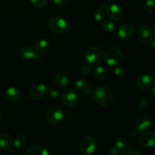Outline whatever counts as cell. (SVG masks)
I'll use <instances>...</instances> for the list:
<instances>
[{
	"instance_id": "25",
	"label": "cell",
	"mask_w": 155,
	"mask_h": 155,
	"mask_svg": "<svg viewBox=\"0 0 155 155\" xmlns=\"http://www.w3.org/2000/svg\"><path fill=\"white\" fill-rule=\"evenodd\" d=\"M114 74L115 77L117 78L122 79L124 77H125V76L127 75V71H126L125 68L122 66H118L117 67L114 69Z\"/></svg>"
},
{
	"instance_id": "1",
	"label": "cell",
	"mask_w": 155,
	"mask_h": 155,
	"mask_svg": "<svg viewBox=\"0 0 155 155\" xmlns=\"http://www.w3.org/2000/svg\"><path fill=\"white\" fill-rule=\"evenodd\" d=\"M95 102L103 107H109L114 101V94L109 88L101 86L95 89L93 94Z\"/></svg>"
},
{
	"instance_id": "3",
	"label": "cell",
	"mask_w": 155,
	"mask_h": 155,
	"mask_svg": "<svg viewBox=\"0 0 155 155\" xmlns=\"http://www.w3.org/2000/svg\"><path fill=\"white\" fill-rule=\"evenodd\" d=\"M84 57L89 64L98 65L103 59V51L98 46H90L85 51Z\"/></svg>"
},
{
	"instance_id": "28",
	"label": "cell",
	"mask_w": 155,
	"mask_h": 155,
	"mask_svg": "<svg viewBox=\"0 0 155 155\" xmlns=\"http://www.w3.org/2000/svg\"><path fill=\"white\" fill-rule=\"evenodd\" d=\"M144 8L147 12H152L155 10V0H146L144 4Z\"/></svg>"
},
{
	"instance_id": "24",
	"label": "cell",
	"mask_w": 155,
	"mask_h": 155,
	"mask_svg": "<svg viewBox=\"0 0 155 155\" xmlns=\"http://www.w3.org/2000/svg\"><path fill=\"white\" fill-rule=\"evenodd\" d=\"M27 139L24 136H18L14 141V146L16 148H21L25 146Z\"/></svg>"
},
{
	"instance_id": "37",
	"label": "cell",
	"mask_w": 155,
	"mask_h": 155,
	"mask_svg": "<svg viewBox=\"0 0 155 155\" xmlns=\"http://www.w3.org/2000/svg\"><path fill=\"white\" fill-rule=\"evenodd\" d=\"M151 95H152L153 98H155V86L151 89Z\"/></svg>"
},
{
	"instance_id": "15",
	"label": "cell",
	"mask_w": 155,
	"mask_h": 155,
	"mask_svg": "<svg viewBox=\"0 0 155 155\" xmlns=\"http://www.w3.org/2000/svg\"><path fill=\"white\" fill-rule=\"evenodd\" d=\"M151 124V119L148 115H141L137 118L136 122V127L138 131H143L147 130Z\"/></svg>"
},
{
	"instance_id": "40",
	"label": "cell",
	"mask_w": 155,
	"mask_h": 155,
	"mask_svg": "<svg viewBox=\"0 0 155 155\" xmlns=\"http://www.w3.org/2000/svg\"><path fill=\"white\" fill-rule=\"evenodd\" d=\"M154 27H155V21H154Z\"/></svg>"
},
{
	"instance_id": "23",
	"label": "cell",
	"mask_w": 155,
	"mask_h": 155,
	"mask_svg": "<svg viewBox=\"0 0 155 155\" xmlns=\"http://www.w3.org/2000/svg\"><path fill=\"white\" fill-rule=\"evenodd\" d=\"M127 146H128V142L126 138L123 137V136L117 138L115 140V147L119 148L120 150H123L125 149Z\"/></svg>"
},
{
	"instance_id": "34",
	"label": "cell",
	"mask_w": 155,
	"mask_h": 155,
	"mask_svg": "<svg viewBox=\"0 0 155 155\" xmlns=\"http://www.w3.org/2000/svg\"><path fill=\"white\" fill-rule=\"evenodd\" d=\"M138 134V130L136 129H130L128 132H127V136L130 139H133L136 137Z\"/></svg>"
},
{
	"instance_id": "12",
	"label": "cell",
	"mask_w": 155,
	"mask_h": 155,
	"mask_svg": "<svg viewBox=\"0 0 155 155\" xmlns=\"http://www.w3.org/2000/svg\"><path fill=\"white\" fill-rule=\"evenodd\" d=\"M20 54L21 56L23 58L26 59V60H31V59H35L36 61H37L38 62H39V59L42 60V58L40 57L39 55H37L35 51V49L33 48H32L31 46H29V45H24L20 50Z\"/></svg>"
},
{
	"instance_id": "10",
	"label": "cell",
	"mask_w": 155,
	"mask_h": 155,
	"mask_svg": "<svg viewBox=\"0 0 155 155\" xmlns=\"http://www.w3.org/2000/svg\"><path fill=\"white\" fill-rule=\"evenodd\" d=\"M47 93V88L45 85L43 84H37L36 86H33L30 89L29 95L30 97L33 100H40L46 95Z\"/></svg>"
},
{
	"instance_id": "22",
	"label": "cell",
	"mask_w": 155,
	"mask_h": 155,
	"mask_svg": "<svg viewBox=\"0 0 155 155\" xmlns=\"http://www.w3.org/2000/svg\"><path fill=\"white\" fill-rule=\"evenodd\" d=\"M107 74L106 70L101 66H98L97 68H95V71H94V75H95V78L100 80H104L107 77Z\"/></svg>"
},
{
	"instance_id": "38",
	"label": "cell",
	"mask_w": 155,
	"mask_h": 155,
	"mask_svg": "<svg viewBox=\"0 0 155 155\" xmlns=\"http://www.w3.org/2000/svg\"><path fill=\"white\" fill-rule=\"evenodd\" d=\"M153 44H152V48L154 51H155V40L154 41V42H152Z\"/></svg>"
},
{
	"instance_id": "26",
	"label": "cell",
	"mask_w": 155,
	"mask_h": 155,
	"mask_svg": "<svg viewBox=\"0 0 155 155\" xmlns=\"http://www.w3.org/2000/svg\"><path fill=\"white\" fill-rule=\"evenodd\" d=\"M88 87V83L85 80H78L75 83V89L77 91L83 92L85 91Z\"/></svg>"
},
{
	"instance_id": "7",
	"label": "cell",
	"mask_w": 155,
	"mask_h": 155,
	"mask_svg": "<svg viewBox=\"0 0 155 155\" xmlns=\"http://www.w3.org/2000/svg\"><path fill=\"white\" fill-rule=\"evenodd\" d=\"M61 101L68 107H74L78 103V95L74 89H66L62 93Z\"/></svg>"
},
{
	"instance_id": "4",
	"label": "cell",
	"mask_w": 155,
	"mask_h": 155,
	"mask_svg": "<svg viewBox=\"0 0 155 155\" xmlns=\"http://www.w3.org/2000/svg\"><path fill=\"white\" fill-rule=\"evenodd\" d=\"M48 26L51 32L56 34H61L66 31L68 24L64 18L58 15H54L50 19Z\"/></svg>"
},
{
	"instance_id": "35",
	"label": "cell",
	"mask_w": 155,
	"mask_h": 155,
	"mask_svg": "<svg viewBox=\"0 0 155 155\" xmlns=\"http://www.w3.org/2000/svg\"><path fill=\"white\" fill-rule=\"evenodd\" d=\"M110 155H121V150L117 148V147H113L110 149Z\"/></svg>"
},
{
	"instance_id": "18",
	"label": "cell",
	"mask_w": 155,
	"mask_h": 155,
	"mask_svg": "<svg viewBox=\"0 0 155 155\" xmlns=\"http://www.w3.org/2000/svg\"><path fill=\"white\" fill-rule=\"evenodd\" d=\"M26 155H48V152L42 145H35L27 149Z\"/></svg>"
},
{
	"instance_id": "36",
	"label": "cell",
	"mask_w": 155,
	"mask_h": 155,
	"mask_svg": "<svg viewBox=\"0 0 155 155\" xmlns=\"http://www.w3.org/2000/svg\"><path fill=\"white\" fill-rule=\"evenodd\" d=\"M66 1L67 0H53V2L58 5H63L66 2Z\"/></svg>"
},
{
	"instance_id": "17",
	"label": "cell",
	"mask_w": 155,
	"mask_h": 155,
	"mask_svg": "<svg viewBox=\"0 0 155 155\" xmlns=\"http://www.w3.org/2000/svg\"><path fill=\"white\" fill-rule=\"evenodd\" d=\"M54 83L61 89H65L68 87L70 84V80L68 76L63 73H59L54 77Z\"/></svg>"
},
{
	"instance_id": "29",
	"label": "cell",
	"mask_w": 155,
	"mask_h": 155,
	"mask_svg": "<svg viewBox=\"0 0 155 155\" xmlns=\"http://www.w3.org/2000/svg\"><path fill=\"white\" fill-rule=\"evenodd\" d=\"M123 155H144L142 151L137 148H130L126 149Z\"/></svg>"
},
{
	"instance_id": "31",
	"label": "cell",
	"mask_w": 155,
	"mask_h": 155,
	"mask_svg": "<svg viewBox=\"0 0 155 155\" xmlns=\"http://www.w3.org/2000/svg\"><path fill=\"white\" fill-rule=\"evenodd\" d=\"M34 7L37 8H42L47 4V0H30Z\"/></svg>"
},
{
	"instance_id": "20",
	"label": "cell",
	"mask_w": 155,
	"mask_h": 155,
	"mask_svg": "<svg viewBox=\"0 0 155 155\" xmlns=\"http://www.w3.org/2000/svg\"><path fill=\"white\" fill-rule=\"evenodd\" d=\"M34 47L39 52L45 53L49 49V45L45 39H39L35 42Z\"/></svg>"
},
{
	"instance_id": "5",
	"label": "cell",
	"mask_w": 155,
	"mask_h": 155,
	"mask_svg": "<svg viewBox=\"0 0 155 155\" xmlns=\"http://www.w3.org/2000/svg\"><path fill=\"white\" fill-rule=\"evenodd\" d=\"M64 111L58 107H50L45 114L46 121L52 125L60 124L64 119Z\"/></svg>"
},
{
	"instance_id": "39",
	"label": "cell",
	"mask_w": 155,
	"mask_h": 155,
	"mask_svg": "<svg viewBox=\"0 0 155 155\" xmlns=\"http://www.w3.org/2000/svg\"><path fill=\"white\" fill-rule=\"evenodd\" d=\"M2 114L1 111H0V122L2 121Z\"/></svg>"
},
{
	"instance_id": "2",
	"label": "cell",
	"mask_w": 155,
	"mask_h": 155,
	"mask_svg": "<svg viewBox=\"0 0 155 155\" xmlns=\"http://www.w3.org/2000/svg\"><path fill=\"white\" fill-rule=\"evenodd\" d=\"M123 54L120 48L117 45L108 47L104 53V60L109 66L114 67L119 65L122 59Z\"/></svg>"
},
{
	"instance_id": "14",
	"label": "cell",
	"mask_w": 155,
	"mask_h": 155,
	"mask_svg": "<svg viewBox=\"0 0 155 155\" xmlns=\"http://www.w3.org/2000/svg\"><path fill=\"white\" fill-rule=\"evenodd\" d=\"M134 34V28L130 24H124L117 29V35L119 37L124 39L131 38Z\"/></svg>"
},
{
	"instance_id": "27",
	"label": "cell",
	"mask_w": 155,
	"mask_h": 155,
	"mask_svg": "<svg viewBox=\"0 0 155 155\" xmlns=\"http://www.w3.org/2000/svg\"><path fill=\"white\" fill-rule=\"evenodd\" d=\"M102 28L104 31L110 33V32H113L114 30L115 26L112 21H105L102 23Z\"/></svg>"
},
{
	"instance_id": "6",
	"label": "cell",
	"mask_w": 155,
	"mask_h": 155,
	"mask_svg": "<svg viewBox=\"0 0 155 155\" xmlns=\"http://www.w3.org/2000/svg\"><path fill=\"white\" fill-rule=\"evenodd\" d=\"M138 36L142 42L150 44L154 40L155 33L154 30L148 25H142L138 30Z\"/></svg>"
},
{
	"instance_id": "19",
	"label": "cell",
	"mask_w": 155,
	"mask_h": 155,
	"mask_svg": "<svg viewBox=\"0 0 155 155\" xmlns=\"http://www.w3.org/2000/svg\"><path fill=\"white\" fill-rule=\"evenodd\" d=\"M12 138L7 133H0V148L3 150H8L12 147Z\"/></svg>"
},
{
	"instance_id": "13",
	"label": "cell",
	"mask_w": 155,
	"mask_h": 155,
	"mask_svg": "<svg viewBox=\"0 0 155 155\" xmlns=\"http://www.w3.org/2000/svg\"><path fill=\"white\" fill-rule=\"evenodd\" d=\"M106 13L107 16L112 20L117 21L122 18L123 11L120 6H118L116 4H111L107 5L106 8Z\"/></svg>"
},
{
	"instance_id": "33",
	"label": "cell",
	"mask_w": 155,
	"mask_h": 155,
	"mask_svg": "<svg viewBox=\"0 0 155 155\" xmlns=\"http://www.w3.org/2000/svg\"><path fill=\"white\" fill-rule=\"evenodd\" d=\"M47 92H48V95L50 98H57L59 95L58 90L56 89H50L49 90L47 91Z\"/></svg>"
},
{
	"instance_id": "8",
	"label": "cell",
	"mask_w": 155,
	"mask_h": 155,
	"mask_svg": "<svg viewBox=\"0 0 155 155\" xmlns=\"http://www.w3.org/2000/svg\"><path fill=\"white\" fill-rule=\"evenodd\" d=\"M80 148L84 154H91L96 149V142L92 136H86L80 141Z\"/></svg>"
},
{
	"instance_id": "16",
	"label": "cell",
	"mask_w": 155,
	"mask_h": 155,
	"mask_svg": "<svg viewBox=\"0 0 155 155\" xmlns=\"http://www.w3.org/2000/svg\"><path fill=\"white\" fill-rule=\"evenodd\" d=\"M5 98L12 103L18 102L21 99V93L19 90L15 87H10L6 90Z\"/></svg>"
},
{
	"instance_id": "11",
	"label": "cell",
	"mask_w": 155,
	"mask_h": 155,
	"mask_svg": "<svg viewBox=\"0 0 155 155\" xmlns=\"http://www.w3.org/2000/svg\"><path fill=\"white\" fill-rule=\"evenodd\" d=\"M139 144L143 148H153L155 146V134L152 132H145L139 137Z\"/></svg>"
},
{
	"instance_id": "21",
	"label": "cell",
	"mask_w": 155,
	"mask_h": 155,
	"mask_svg": "<svg viewBox=\"0 0 155 155\" xmlns=\"http://www.w3.org/2000/svg\"><path fill=\"white\" fill-rule=\"evenodd\" d=\"M107 5L103 3V4H101V5L97 8L95 14H94V19H95V21H98V22H100V21H101L102 20H104V16H105Z\"/></svg>"
},
{
	"instance_id": "32",
	"label": "cell",
	"mask_w": 155,
	"mask_h": 155,
	"mask_svg": "<svg viewBox=\"0 0 155 155\" xmlns=\"http://www.w3.org/2000/svg\"><path fill=\"white\" fill-rule=\"evenodd\" d=\"M80 72L83 75H88L89 73L91 72V68L89 66V64H86L83 65L80 68Z\"/></svg>"
},
{
	"instance_id": "9",
	"label": "cell",
	"mask_w": 155,
	"mask_h": 155,
	"mask_svg": "<svg viewBox=\"0 0 155 155\" xmlns=\"http://www.w3.org/2000/svg\"><path fill=\"white\" fill-rule=\"evenodd\" d=\"M154 77L149 74H143L136 79V86L139 90H146L154 85Z\"/></svg>"
},
{
	"instance_id": "30",
	"label": "cell",
	"mask_w": 155,
	"mask_h": 155,
	"mask_svg": "<svg viewBox=\"0 0 155 155\" xmlns=\"http://www.w3.org/2000/svg\"><path fill=\"white\" fill-rule=\"evenodd\" d=\"M150 107V102L146 99H142L138 104V108L141 111H145Z\"/></svg>"
}]
</instances>
